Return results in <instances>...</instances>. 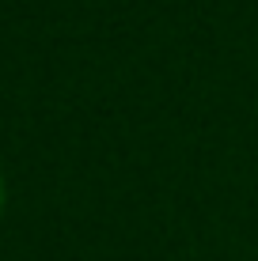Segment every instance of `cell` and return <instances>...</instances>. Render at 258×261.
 Here are the masks:
<instances>
[{
  "instance_id": "6da1fadb",
  "label": "cell",
  "mask_w": 258,
  "mask_h": 261,
  "mask_svg": "<svg viewBox=\"0 0 258 261\" xmlns=\"http://www.w3.org/2000/svg\"><path fill=\"white\" fill-rule=\"evenodd\" d=\"M0 212H4V178H0Z\"/></svg>"
}]
</instances>
